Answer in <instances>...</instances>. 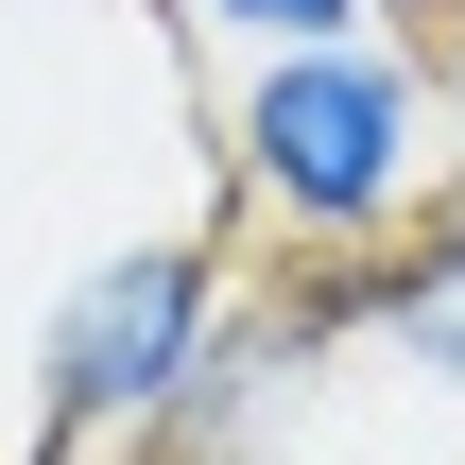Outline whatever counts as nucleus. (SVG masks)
Here are the masks:
<instances>
[{
	"label": "nucleus",
	"instance_id": "1",
	"mask_svg": "<svg viewBox=\"0 0 465 465\" xmlns=\"http://www.w3.org/2000/svg\"><path fill=\"white\" fill-rule=\"evenodd\" d=\"M431 190H449V104H431V52L397 17L311 35V52H242V86H224V224H259L276 259H345V242H397Z\"/></svg>",
	"mask_w": 465,
	"mask_h": 465
},
{
	"label": "nucleus",
	"instance_id": "2",
	"mask_svg": "<svg viewBox=\"0 0 465 465\" xmlns=\"http://www.w3.org/2000/svg\"><path fill=\"white\" fill-rule=\"evenodd\" d=\"M224 242L207 224H173V242H104L69 293H52V328H35V449H138L155 431V397L190 380V345L224 328Z\"/></svg>",
	"mask_w": 465,
	"mask_h": 465
},
{
	"label": "nucleus",
	"instance_id": "3",
	"mask_svg": "<svg viewBox=\"0 0 465 465\" xmlns=\"http://www.w3.org/2000/svg\"><path fill=\"white\" fill-rule=\"evenodd\" d=\"M293 397H311L293 311H276V293H224V328H207V345H190V380L155 397L138 465H276V449H293Z\"/></svg>",
	"mask_w": 465,
	"mask_h": 465
},
{
	"label": "nucleus",
	"instance_id": "4",
	"mask_svg": "<svg viewBox=\"0 0 465 465\" xmlns=\"http://www.w3.org/2000/svg\"><path fill=\"white\" fill-rule=\"evenodd\" d=\"M190 35H224V52H311V35H380L397 0H173Z\"/></svg>",
	"mask_w": 465,
	"mask_h": 465
},
{
	"label": "nucleus",
	"instance_id": "5",
	"mask_svg": "<svg viewBox=\"0 0 465 465\" xmlns=\"http://www.w3.org/2000/svg\"><path fill=\"white\" fill-rule=\"evenodd\" d=\"M414 52H431V104H449V138H465V0H431V17H414Z\"/></svg>",
	"mask_w": 465,
	"mask_h": 465
}]
</instances>
